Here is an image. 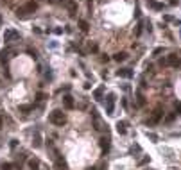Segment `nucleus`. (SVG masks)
Returning <instances> with one entry per match:
<instances>
[{
    "label": "nucleus",
    "instance_id": "nucleus-25",
    "mask_svg": "<svg viewBox=\"0 0 181 170\" xmlns=\"http://www.w3.org/2000/svg\"><path fill=\"white\" fill-rule=\"evenodd\" d=\"M145 163H149V156H145V158H142V160L138 161V167H144Z\"/></svg>",
    "mask_w": 181,
    "mask_h": 170
},
{
    "label": "nucleus",
    "instance_id": "nucleus-16",
    "mask_svg": "<svg viewBox=\"0 0 181 170\" xmlns=\"http://www.w3.org/2000/svg\"><path fill=\"white\" fill-rule=\"evenodd\" d=\"M79 29H81L83 32H88V29H90L88 22H86V20H79Z\"/></svg>",
    "mask_w": 181,
    "mask_h": 170
},
{
    "label": "nucleus",
    "instance_id": "nucleus-17",
    "mask_svg": "<svg viewBox=\"0 0 181 170\" xmlns=\"http://www.w3.org/2000/svg\"><path fill=\"white\" fill-rule=\"evenodd\" d=\"M102 93H104V88L101 86V88H97V90L93 91V99H95V100H101V97H102Z\"/></svg>",
    "mask_w": 181,
    "mask_h": 170
},
{
    "label": "nucleus",
    "instance_id": "nucleus-3",
    "mask_svg": "<svg viewBox=\"0 0 181 170\" xmlns=\"http://www.w3.org/2000/svg\"><path fill=\"white\" fill-rule=\"evenodd\" d=\"M18 38H20V34L14 29H5V32H4V41L5 43H11L13 39H18Z\"/></svg>",
    "mask_w": 181,
    "mask_h": 170
},
{
    "label": "nucleus",
    "instance_id": "nucleus-2",
    "mask_svg": "<svg viewBox=\"0 0 181 170\" xmlns=\"http://www.w3.org/2000/svg\"><path fill=\"white\" fill-rule=\"evenodd\" d=\"M162 118H163V109H162V108H156V109L153 111V115H151V118L147 120V124H149V125H154V124H158Z\"/></svg>",
    "mask_w": 181,
    "mask_h": 170
},
{
    "label": "nucleus",
    "instance_id": "nucleus-4",
    "mask_svg": "<svg viewBox=\"0 0 181 170\" xmlns=\"http://www.w3.org/2000/svg\"><path fill=\"white\" fill-rule=\"evenodd\" d=\"M113 111H115V95L109 93L108 99H106V113L108 115H113Z\"/></svg>",
    "mask_w": 181,
    "mask_h": 170
},
{
    "label": "nucleus",
    "instance_id": "nucleus-23",
    "mask_svg": "<svg viewBox=\"0 0 181 170\" xmlns=\"http://www.w3.org/2000/svg\"><path fill=\"white\" fill-rule=\"evenodd\" d=\"M56 167H57L59 170H65V169H66V163L61 161V160H57V161H56Z\"/></svg>",
    "mask_w": 181,
    "mask_h": 170
},
{
    "label": "nucleus",
    "instance_id": "nucleus-29",
    "mask_svg": "<svg viewBox=\"0 0 181 170\" xmlns=\"http://www.w3.org/2000/svg\"><path fill=\"white\" fill-rule=\"evenodd\" d=\"M147 138H151L153 142H156V140H158V136H156V134H153V133H147Z\"/></svg>",
    "mask_w": 181,
    "mask_h": 170
},
{
    "label": "nucleus",
    "instance_id": "nucleus-10",
    "mask_svg": "<svg viewBox=\"0 0 181 170\" xmlns=\"http://www.w3.org/2000/svg\"><path fill=\"white\" fill-rule=\"evenodd\" d=\"M117 75H118V77H127V79H129V77L133 75V72H131L129 68H120V70H117Z\"/></svg>",
    "mask_w": 181,
    "mask_h": 170
},
{
    "label": "nucleus",
    "instance_id": "nucleus-28",
    "mask_svg": "<svg viewBox=\"0 0 181 170\" xmlns=\"http://www.w3.org/2000/svg\"><path fill=\"white\" fill-rule=\"evenodd\" d=\"M162 52H163V48H162V47H160V48H154V52H153V56H160Z\"/></svg>",
    "mask_w": 181,
    "mask_h": 170
},
{
    "label": "nucleus",
    "instance_id": "nucleus-30",
    "mask_svg": "<svg viewBox=\"0 0 181 170\" xmlns=\"http://www.w3.org/2000/svg\"><path fill=\"white\" fill-rule=\"evenodd\" d=\"M2 127H4V115L0 113V129H2Z\"/></svg>",
    "mask_w": 181,
    "mask_h": 170
},
{
    "label": "nucleus",
    "instance_id": "nucleus-11",
    "mask_svg": "<svg viewBox=\"0 0 181 170\" xmlns=\"http://www.w3.org/2000/svg\"><path fill=\"white\" fill-rule=\"evenodd\" d=\"M66 9H68L70 14H75V11H77V4H75L74 0H68V2H66Z\"/></svg>",
    "mask_w": 181,
    "mask_h": 170
},
{
    "label": "nucleus",
    "instance_id": "nucleus-27",
    "mask_svg": "<svg viewBox=\"0 0 181 170\" xmlns=\"http://www.w3.org/2000/svg\"><path fill=\"white\" fill-rule=\"evenodd\" d=\"M36 99H38V100H39V102H41V100H45V99H47V95H45V93H41V91H39V93H38V95H36Z\"/></svg>",
    "mask_w": 181,
    "mask_h": 170
},
{
    "label": "nucleus",
    "instance_id": "nucleus-33",
    "mask_svg": "<svg viewBox=\"0 0 181 170\" xmlns=\"http://www.w3.org/2000/svg\"><path fill=\"white\" fill-rule=\"evenodd\" d=\"M48 2H50V4H56V2H57V0H48Z\"/></svg>",
    "mask_w": 181,
    "mask_h": 170
},
{
    "label": "nucleus",
    "instance_id": "nucleus-14",
    "mask_svg": "<svg viewBox=\"0 0 181 170\" xmlns=\"http://www.w3.org/2000/svg\"><path fill=\"white\" fill-rule=\"evenodd\" d=\"M113 59H115L117 63H120V61H126V59H127V52H117V54L113 56Z\"/></svg>",
    "mask_w": 181,
    "mask_h": 170
},
{
    "label": "nucleus",
    "instance_id": "nucleus-7",
    "mask_svg": "<svg viewBox=\"0 0 181 170\" xmlns=\"http://www.w3.org/2000/svg\"><path fill=\"white\" fill-rule=\"evenodd\" d=\"M23 9H25V13H27V14H29V13H34V11L38 9V2L31 0V2H27V4L23 5Z\"/></svg>",
    "mask_w": 181,
    "mask_h": 170
},
{
    "label": "nucleus",
    "instance_id": "nucleus-20",
    "mask_svg": "<svg viewBox=\"0 0 181 170\" xmlns=\"http://www.w3.org/2000/svg\"><path fill=\"white\" fill-rule=\"evenodd\" d=\"M176 115H178V113H169V115L165 117V122H167V124H171V122H174V118H176Z\"/></svg>",
    "mask_w": 181,
    "mask_h": 170
},
{
    "label": "nucleus",
    "instance_id": "nucleus-6",
    "mask_svg": "<svg viewBox=\"0 0 181 170\" xmlns=\"http://www.w3.org/2000/svg\"><path fill=\"white\" fill-rule=\"evenodd\" d=\"M63 106H65L66 109H74V106H75V104H74V97H72V95H65V97H63Z\"/></svg>",
    "mask_w": 181,
    "mask_h": 170
},
{
    "label": "nucleus",
    "instance_id": "nucleus-18",
    "mask_svg": "<svg viewBox=\"0 0 181 170\" xmlns=\"http://www.w3.org/2000/svg\"><path fill=\"white\" fill-rule=\"evenodd\" d=\"M34 109V106L32 104H27V106H20V113H29V111H32Z\"/></svg>",
    "mask_w": 181,
    "mask_h": 170
},
{
    "label": "nucleus",
    "instance_id": "nucleus-26",
    "mask_svg": "<svg viewBox=\"0 0 181 170\" xmlns=\"http://www.w3.org/2000/svg\"><path fill=\"white\" fill-rule=\"evenodd\" d=\"M0 169L2 170H13V165H11V163H2Z\"/></svg>",
    "mask_w": 181,
    "mask_h": 170
},
{
    "label": "nucleus",
    "instance_id": "nucleus-31",
    "mask_svg": "<svg viewBox=\"0 0 181 170\" xmlns=\"http://www.w3.org/2000/svg\"><path fill=\"white\" fill-rule=\"evenodd\" d=\"M176 113H180V115H181V104H178V106H176Z\"/></svg>",
    "mask_w": 181,
    "mask_h": 170
},
{
    "label": "nucleus",
    "instance_id": "nucleus-12",
    "mask_svg": "<svg viewBox=\"0 0 181 170\" xmlns=\"http://www.w3.org/2000/svg\"><path fill=\"white\" fill-rule=\"evenodd\" d=\"M126 127H127V122H120V120L117 122V131H118V134H126V131H127Z\"/></svg>",
    "mask_w": 181,
    "mask_h": 170
},
{
    "label": "nucleus",
    "instance_id": "nucleus-1",
    "mask_svg": "<svg viewBox=\"0 0 181 170\" xmlns=\"http://www.w3.org/2000/svg\"><path fill=\"white\" fill-rule=\"evenodd\" d=\"M48 122H50V124H54V125H57V127H63V125L66 124V117H65V113H63V111L54 109V111L48 115Z\"/></svg>",
    "mask_w": 181,
    "mask_h": 170
},
{
    "label": "nucleus",
    "instance_id": "nucleus-9",
    "mask_svg": "<svg viewBox=\"0 0 181 170\" xmlns=\"http://www.w3.org/2000/svg\"><path fill=\"white\" fill-rule=\"evenodd\" d=\"M147 5H149L151 9H154V11H162V9H163V4H160V2H156V0H149Z\"/></svg>",
    "mask_w": 181,
    "mask_h": 170
},
{
    "label": "nucleus",
    "instance_id": "nucleus-21",
    "mask_svg": "<svg viewBox=\"0 0 181 170\" xmlns=\"http://www.w3.org/2000/svg\"><path fill=\"white\" fill-rule=\"evenodd\" d=\"M16 16H18V18H20V16H22V18H23V16H27L25 9H23V7H18V9H16Z\"/></svg>",
    "mask_w": 181,
    "mask_h": 170
},
{
    "label": "nucleus",
    "instance_id": "nucleus-32",
    "mask_svg": "<svg viewBox=\"0 0 181 170\" xmlns=\"http://www.w3.org/2000/svg\"><path fill=\"white\" fill-rule=\"evenodd\" d=\"M178 4V0H171V5H176Z\"/></svg>",
    "mask_w": 181,
    "mask_h": 170
},
{
    "label": "nucleus",
    "instance_id": "nucleus-13",
    "mask_svg": "<svg viewBox=\"0 0 181 170\" xmlns=\"http://www.w3.org/2000/svg\"><path fill=\"white\" fill-rule=\"evenodd\" d=\"M29 169L31 170H39V160L31 158V160H29Z\"/></svg>",
    "mask_w": 181,
    "mask_h": 170
},
{
    "label": "nucleus",
    "instance_id": "nucleus-8",
    "mask_svg": "<svg viewBox=\"0 0 181 170\" xmlns=\"http://www.w3.org/2000/svg\"><path fill=\"white\" fill-rule=\"evenodd\" d=\"M109 142H111V140H109L108 136H102V138L99 140V143H101V147H102V151H104V152H108V151H109Z\"/></svg>",
    "mask_w": 181,
    "mask_h": 170
},
{
    "label": "nucleus",
    "instance_id": "nucleus-19",
    "mask_svg": "<svg viewBox=\"0 0 181 170\" xmlns=\"http://www.w3.org/2000/svg\"><path fill=\"white\" fill-rule=\"evenodd\" d=\"M32 145H34V147H39V145H41V136H39L38 133H36L34 138H32Z\"/></svg>",
    "mask_w": 181,
    "mask_h": 170
},
{
    "label": "nucleus",
    "instance_id": "nucleus-5",
    "mask_svg": "<svg viewBox=\"0 0 181 170\" xmlns=\"http://www.w3.org/2000/svg\"><path fill=\"white\" fill-rule=\"evenodd\" d=\"M167 65H171V66H174V68H178L181 66V54H171L169 57H167Z\"/></svg>",
    "mask_w": 181,
    "mask_h": 170
},
{
    "label": "nucleus",
    "instance_id": "nucleus-24",
    "mask_svg": "<svg viewBox=\"0 0 181 170\" xmlns=\"http://www.w3.org/2000/svg\"><path fill=\"white\" fill-rule=\"evenodd\" d=\"M90 52H99V47H97V43H90Z\"/></svg>",
    "mask_w": 181,
    "mask_h": 170
},
{
    "label": "nucleus",
    "instance_id": "nucleus-15",
    "mask_svg": "<svg viewBox=\"0 0 181 170\" xmlns=\"http://www.w3.org/2000/svg\"><path fill=\"white\" fill-rule=\"evenodd\" d=\"M145 102H147V100H145V97L138 91V93H136V104H138L140 108H144V106H145Z\"/></svg>",
    "mask_w": 181,
    "mask_h": 170
},
{
    "label": "nucleus",
    "instance_id": "nucleus-22",
    "mask_svg": "<svg viewBox=\"0 0 181 170\" xmlns=\"http://www.w3.org/2000/svg\"><path fill=\"white\" fill-rule=\"evenodd\" d=\"M142 25H144V23L140 22V23L136 25V29H135V36H136V38H138V36H142Z\"/></svg>",
    "mask_w": 181,
    "mask_h": 170
}]
</instances>
